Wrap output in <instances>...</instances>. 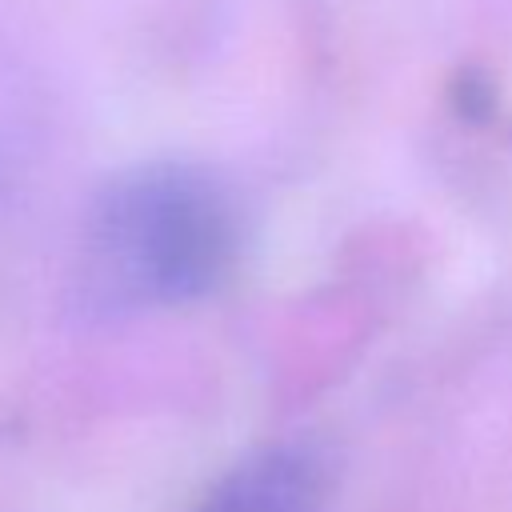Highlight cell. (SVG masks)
<instances>
[{"mask_svg":"<svg viewBox=\"0 0 512 512\" xmlns=\"http://www.w3.org/2000/svg\"><path fill=\"white\" fill-rule=\"evenodd\" d=\"M232 184L196 160H148L112 176L84 220V284L104 304H184L240 260Z\"/></svg>","mask_w":512,"mask_h":512,"instance_id":"cell-1","label":"cell"},{"mask_svg":"<svg viewBox=\"0 0 512 512\" xmlns=\"http://www.w3.org/2000/svg\"><path fill=\"white\" fill-rule=\"evenodd\" d=\"M328 464L312 444H272L212 484L196 512H320Z\"/></svg>","mask_w":512,"mask_h":512,"instance_id":"cell-2","label":"cell"}]
</instances>
